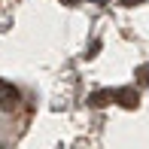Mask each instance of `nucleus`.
<instances>
[{
	"label": "nucleus",
	"mask_w": 149,
	"mask_h": 149,
	"mask_svg": "<svg viewBox=\"0 0 149 149\" xmlns=\"http://www.w3.org/2000/svg\"><path fill=\"white\" fill-rule=\"evenodd\" d=\"M18 107V88L12 82H6V79H0V110L9 113Z\"/></svg>",
	"instance_id": "obj_1"
},
{
	"label": "nucleus",
	"mask_w": 149,
	"mask_h": 149,
	"mask_svg": "<svg viewBox=\"0 0 149 149\" xmlns=\"http://www.w3.org/2000/svg\"><path fill=\"white\" fill-rule=\"evenodd\" d=\"M119 97H122L125 107H137V94H134V91H119Z\"/></svg>",
	"instance_id": "obj_2"
},
{
	"label": "nucleus",
	"mask_w": 149,
	"mask_h": 149,
	"mask_svg": "<svg viewBox=\"0 0 149 149\" xmlns=\"http://www.w3.org/2000/svg\"><path fill=\"white\" fill-rule=\"evenodd\" d=\"M125 6H137V3H143V0H122Z\"/></svg>",
	"instance_id": "obj_3"
}]
</instances>
